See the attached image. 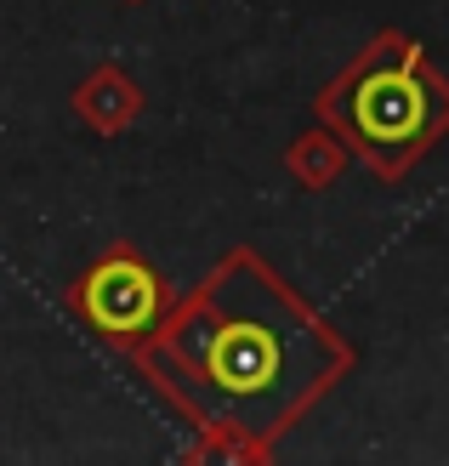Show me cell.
<instances>
[{
	"mask_svg": "<svg viewBox=\"0 0 449 466\" xmlns=\"http://www.w3.org/2000/svg\"><path fill=\"white\" fill-rule=\"evenodd\" d=\"M131 364L199 432L233 427L279 444L359 364V347L240 245L171 301L159 330L131 347Z\"/></svg>",
	"mask_w": 449,
	"mask_h": 466,
	"instance_id": "1",
	"label": "cell"
},
{
	"mask_svg": "<svg viewBox=\"0 0 449 466\" xmlns=\"http://www.w3.org/2000/svg\"><path fill=\"white\" fill-rule=\"evenodd\" d=\"M313 114L375 182H404L449 137V75L415 35L382 29L313 97Z\"/></svg>",
	"mask_w": 449,
	"mask_h": 466,
	"instance_id": "2",
	"label": "cell"
},
{
	"mask_svg": "<svg viewBox=\"0 0 449 466\" xmlns=\"http://www.w3.org/2000/svg\"><path fill=\"white\" fill-rule=\"evenodd\" d=\"M68 313H75L86 330H97L103 341L131 353V347H143L159 330V319L171 313V290H165L159 268L137 245H108L97 262L68 285Z\"/></svg>",
	"mask_w": 449,
	"mask_h": 466,
	"instance_id": "3",
	"label": "cell"
},
{
	"mask_svg": "<svg viewBox=\"0 0 449 466\" xmlns=\"http://www.w3.org/2000/svg\"><path fill=\"white\" fill-rule=\"evenodd\" d=\"M68 108H75V120H80L86 131L120 137V131L137 126V114H143V86H137L120 63H97V68H91V75L75 86Z\"/></svg>",
	"mask_w": 449,
	"mask_h": 466,
	"instance_id": "4",
	"label": "cell"
},
{
	"mask_svg": "<svg viewBox=\"0 0 449 466\" xmlns=\"http://www.w3.org/2000/svg\"><path fill=\"white\" fill-rule=\"evenodd\" d=\"M347 166H352V154H347V143L330 126H313V131H301L296 143L285 148V171H291V182L301 194H324V188H336V182L347 177Z\"/></svg>",
	"mask_w": 449,
	"mask_h": 466,
	"instance_id": "5",
	"label": "cell"
},
{
	"mask_svg": "<svg viewBox=\"0 0 449 466\" xmlns=\"http://www.w3.org/2000/svg\"><path fill=\"white\" fill-rule=\"evenodd\" d=\"M182 466H273V444H262L250 432H233V427H210L194 438Z\"/></svg>",
	"mask_w": 449,
	"mask_h": 466,
	"instance_id": "6",
	"label": "cell"
}]
</instances>
